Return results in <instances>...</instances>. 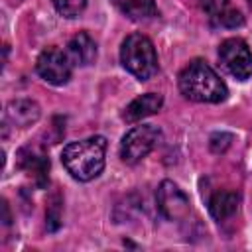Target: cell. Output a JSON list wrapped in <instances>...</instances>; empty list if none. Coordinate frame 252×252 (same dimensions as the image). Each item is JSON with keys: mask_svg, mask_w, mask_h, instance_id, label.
I'll return each mask as SVG.
<instances>
[{"mask_svg": "<svg viewBox=\"0 0 252 252\" xmlns=\"http://www.w3.org/2000/svg\"><path fill=\"white\" fill-rule=\"evenodd\" d=\"M217 20H219V24L224 26V28H236V26H242V22H244L242 14H240L238 10H234V8H226Z\"/></svg>", "mask_w": 252, "mask_h": 252, "instance_id": "16", "label": "cell"}, {"mask_svg": "<svg viewBox=\"0 0 252 252\" xmlns=\"http://www.w3.org/2000/svg\"><path fill=\"white\" fill-rule=\"evenodd\" d=\"M51 4L63 18H77L85 10L87 0H51Z\"/></svg>", "mask_w": 252, "mask_h": 252, "instance_id": "14", "label": "cell"}, {"mask_svg": "<svg viewBox=\"0 0 252 252\" xmlns=\"http://www.w3.org/2000/svg\"><path fill=\"white\" fill-rule=\"evenodd\" d=\"M163 104V96L158 94V93H146V94H140L136 96L130 104H126L124 112H122V118L128 122V124H134L142 118H148L152 114H156Z\"/></svg>", "mask_w": 252, "mask_h": 252, "instance_id": "9", "label": "cell"}, {"mask_svg": "<svg viewBox=\"0 0 252 252\" xmlns=\"http://www.w3.org/2000/svg\"><path fill=\"white\" fill-rule=\"evenodd\" d=\"M179 91L195 102H222L228 94L224 81L201 59H193L179 73Z\"/></svg>", "mask_w": 252, "mask_h": 252, "instance_id": "2", "label": "cell"}, {"mask_svg": "<svg viewBox=\"0 0 252 252\" xmlns=\"http://www.w3.org/2000/svg\"><path fill=\"white\" fill-rule=\"evenodd\" d=\"M39 118V104L30 98L12 100L4 110V124H12L16 128H28L35 124Z\"/></svg>", "mask_w": 252, "mask_h": 252, "instance_id": "8", "label": "cell"}, {"mask_svg": "<svg viewBox=\"0 0 252 252\" xmlns=\"http://www.w3.org/2000/svg\"><path fill=\"white\" fill-rule=\"evenodd\" d=\"M219 57L224 69L238 81L252 77V51L240 37H228L219 47Z\"/></svg>", "mask_w": 252, "mask_h": 252, "instance_id": "5", "label": "cell"}, {"mask_svg": "<svg viewBox=\"0 0 252 252\" xmlns=\"http://www.w3.org/2000/svg\"><path fill=\"white\" fill-rule=\"evenodd\" d=\"M106 138L91 136L85 140L69 142L61 152V161L65 169L77 181H91L104 169Z\"/></svg>", "mask_w": 252, "mask_h": 252, "instance_id": "1", "label": "cell"}, {"mask_svg": "<svg viewBox=\"0 0 252 252\" xmlns=\"http://www.w3.org/2000/svg\"><path fill=\"white\" fill-rule=\"evenodd\" d=\"M158 209L167 220H185L191 211L189 197L169 179L161 181L156 193Z\"/></svg>", "mask_w": 252, "mask_h": 252, "instance_id": "7", "label": "cell"}, {"mask_svg": "<svg viewBox=\"0 0 252 252\" xmlns=\"http://www.w3.org/2000/svg\"><path fill=\"white\" fill-rule=\"evenodd\" d=\"M120 63L138 81H148L158 73V53L150 37L130 33L120 45Z\"/></svg>", "mask_w": 252, "mask_h": 252, "instance_id": "3", "label": "cell"}, {"mask_svg": "<svg viewBox=\"0 0 252 252\" xmlns=\"http://www.w3.org/2000/svg\"><path fill=\"white\" fill-rule=\"evenodd\" d=\"M18 163L22 169H26L30 175L35 177L39 185L45 183L47 179V169H49V158L35 146H26L18 152Z\"/></svg>", "mask_w": 252, "mask_h": 252, "instance_id": "10", "label": "cell"}, {"mask_svg": "<svg viewBox=\"0 0 252 252\" xmlns=\"http://www.w3.org/2000/svg\"><path fill=\"white\" fill-rule=\"evenodd\" d=\"M238 201H240V197L234 191H217L209 199V211L217 220H224L236 213Z\"/></svg>", "mask_w": 252, "mask_h": 252, "instance_id": "12", "label": "cell"}, {"mask_svg": "<svg viewBox=\"0 0 252 252\" xmlns=\"http://www.w3.org/2000/svg\"><path fill=\"white\" fill-rule=\"evenodd\" d=\"M199 6H201V10H203L207 16L219 18V16L226 10L228 0H199Z\"/></svg>", "mask_w": 252, "mask_h": 252, "instance_id": "15", "label": "cell"}, {"mask_svg": "<svg viewBox=\"0 0 252 252\" xmlns=\"http://www.w3.org/2000/svg\"><path fill=\"white\" fill-rule=\"evenodd\" d=\"M161 140V130L152 124L134 126L128 130L120 142V158L124 163H138L146 158Z\"/></svg>", "mask_w": 252, "mask_h": 252, "instance_id": "4", "label": "cell"}, {"mask_svg": "<svg viewBox=\"0 0 252 252\" xmlns=\"http://www.w3.org/2000/svg\"><path fill=\"white\" fill-rule=\"evenodd\" d=\"M35 71L37 75L47 81L49 85L61 87L65 83H69L71 79V71H73V61L69 59L67 53H63L57 47H47L39 53L37 61H35Z\"/></svg>", "mask_w": 252, "mask_h": 252, "instance_id": "6", "label": "cell"}, {"mask_svg": "<svg viewBox=\"0 0 252 252\" xmlns=\"http://www.w3.org/2000/svg\"><path fill=\"white\" fill-rule=\"evenodd\" d=\"M67 55L75 65L87 67L96 59V43L87 32L75 33L67 43Z\"/></svg>", "mask_w": 252, "mask_h": 252, "instance_id": "11", "label": "cell"}, {"mask_svg": "<svg viewBox=\"0 0 252 252\" xmlns=\"http://www.w3.org/2000/svg\"><path fill=\"white\" fill-rule=\"evenodd\" d=\"M110 2L130 20H148L156 16L154 0H110Z\"/></svg>", "mask_w": 252, "mask_h": 252, "instance_id": "13", "label": "cell"}]
</instances>
